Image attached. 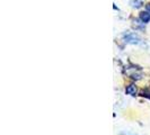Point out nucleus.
Returning <instances> with one entry per match:
<instances>
[{
    "label": "nucleus",
    "instance_id": "nucleus-2",
    "mask_svg": "<svg viewBox=\"0 0 150 135\" xmlns=\"http://www.w3.org/2000/svg\"><path fill=\"white\" fill-rule=\"evenodd\" d=\"M125 94L130 95V96H135L137 95V87L134 84H129L128 87L125 88Z\"/></svg>",
    "mask_w": 150,
    "mask_h": 135
},
{
    "label": "nucleus",
    "instance_id": "nucleus-6",
    "mask_svg": "<svg viewBox=\"0 0 150 135\" xmlns=\"http://www.w3.org/2000/svg\"><path fill=\"white\" fill-rule=\"evenodd\" d=\"M147 11H149V13H150V4H148V5H147Z\"/></svg>",
    "mask_w": 150,
    "mask_h": 135
},
{
    "label": "nucleus",
    "instance_id": "nucleus-3",
    "mask_svg": "<svg viewBox=\"0 0 150 135\" xmlns=\"http://www.w3.org/2000/svg\"><path fill=\"white\" fill-rule=\"evenodd\" d=\"M140 19H141V22H144V24H147V22H150V13L149 11H141L140 13Z\"/></svg>",
    "mask_w": 150,
    "mask_h": 135
},
{
    "label": "nucleus",
    "instance_id": "nucleus-4",
    "mask_svg": "<svg viewBox=\"0 0 150 135\" xmlns=\"http://www.w3.org/2000/svg\"><path fill=\"white\" fill-rule=\"evenodd\" d=\"M130 6L132 8H135V9H138V8H140L142 6V2L140 1V0H130Z\"/></svg>",
    "mask_w": 150,
    "mask_h": 135
},
{
    "label": "nucleus",
    "instance_id": "nucleus-7",
    "mask_svg": "<svg viewBox=\"0 0 150 135\" xmlns=\"http://www.w3.org/2000/svg\"><path fill=\"white\" fill-rule=\"evenodd\" d=\"M124 135H131V134H124ZM133 135H135V134H133Z\"/></svg>",
    "mask_w": 150,
    "mask_h": 135
},
{
    "label": "nucleus",
    "instance_id": "nucleus-5",
    "mask_svg": "<svg viewBox=\"0 0 150 135\" xmlns=\"http://www.w3.org/2000/svg\"><path fill=\"white\" fill-rule=\"evenodd\" d=\"M141 96H143V97H147V98H149V99H150V91H148V90H144V91H142Z\"/></svg>",
    "mask_w": 150,
    "mask_h": 135
},
{
    "label": "nucleus",
    "instance_id": "nucleus-1",
    "mask_svg": "<svg viewBox=\"0 0 150 135\" xmlns=\"http://www.w3.org/2000/svg\"><path fill=\"white\" fill-rule=\"evenodd\" d=\"M123 41L127 43V44H133V45H137V44H140V37L135 34V33H129L127 35H124L123 36Z\"/></svg>",
    "mask_w": 150,
    "mask_h": 135
}]
</instances>
